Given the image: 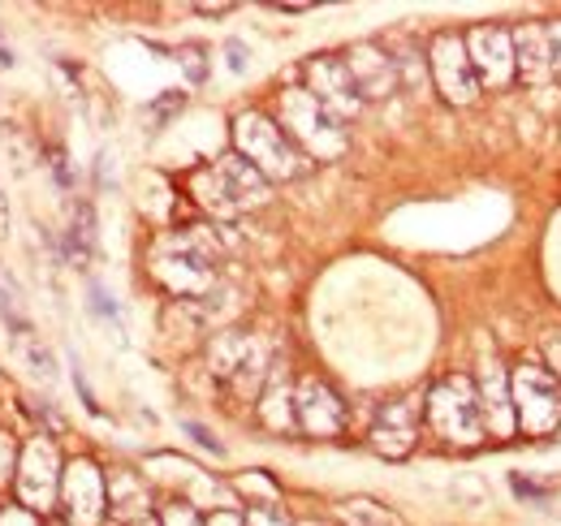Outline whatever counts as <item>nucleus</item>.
<instances>
[{
	"label": "nucleus",
	"mask_w": 561,
	"mask_h": 526,
	"mask_svg": "<svg viewBox=\"0 0 561 526\" xmlns=\"http://www.w3.org/2000/svg\"><path fill=\"white\" fill-rule=\"evenodd\" d=\"M191 191L208 211L233 216V211L260 207L268 198V178L242 156H220V160H211L208 169H199L191 178Z\"/></svg>",
	"instance_id": "f257e3e1"
},
{
	"label": "nucleus",
	"mask_w": 561,
	"mask_h": 526,
	"mask_svg": "<svg viewBox=\"0 0 561 526\" xmlns=\"http://www.w3.org/2000/svg\"><path fill=\"white\" fill-rule=\"evenodd\" d=\"M427 423L436 427L440 441L471 449L484 441V405H480V389L467 376H449L427 393Z\"/></svg>",
	"instance_id": "f03ea898"
},
{
	"label": "nucleus",
	"mask_w": 561,
	"mask_h": 526,
	"mask_svg": "<svg viewBox=\"0 0 561 526\" xmlns=\"http://www.w3.org/2000/svg\"><path fill=\"white\" fill-rule=\"evenodd\" d=\"M233 138H238V156L251 160L264 178L289 182V178H302L311 169V160L294 147V138L280 130L277 122H268L264 113H242L233 126Z\"/></svg>",
	"instance_id": "7ed1b4c3"
},
{
	"label": "nucleus",
	"mask_w": 561,
	"mask_h": 526,
	"mask_svg": "<svg viewBox=\"0 0 561 526\" xmlns=\"http://www.w3.org/2000/svg\"><path fill=\"white\" fill-rule=\"evenodd\" d=\"M510 397H514V419L523 423L527 436H553L561 427V385L553 367L518 363L510 376Z\"/></svg>",
	"instance_id": "20e7f679"
},
{
	"label": "nucleus",
	"mask_w": 561,
	"mask_h": 526,
	"mask_svg": "<svg viewBox=\"0 0 561 526\" xmlns=\"http://www.w3.org/2000/svg\"><path fill=\"white\" fill-rule=\"evenodd\" d=\"M211 263H216V251L204 242V233H178V238L160 242V247H156V255H151L156 276H160L173 294H182V298H191V294H204V289H208Z\"/></svg>",
	"instance_id": "39448f33"
},
{
	"label": "nucleus",
	"mask_w": 561,
	"mask_h": 526,
	"mask_svg": "<svg viewBox=\"0 0 561 526\" xmlns=\"http://www.w3.org/2000/svg\"><path fill=\"white\" fill-rule=\"evenodd\" d=\"M280 108H285V126H289V138L302 156H320V160H333L346 151V134H342V122L329 117L302 87L285 91L280 95Z\"/></svg>",
	"instance_id": "423d86ee"
},
{
	"label": "nucleus",
	"mask_w": 561,
	"mask_h": 526,
	"mask_svg": "<svg viewBox=\"0 0 561 526\" xmlns=\"http://www.w3.org/2000/svg\"><path fill=\"white\" fill-rule=\"evenodd\" d=\"M427 66H432V82L436 91L449 100V104H476L480 100V78L471 66V53H467V35H454V31H440L427 48Z\"/></svg>",
	"instance_id": "0eeeda50"
},
{
	"label": "nucleus",
	"mask_w": 561,
	"mask_h": 526,
	"mask_svg": "<svg viewBox=\"0 0 561 526\" xmlns=\"http://www.w3.org/2000/svg\"><path fill=\"white\" fill-rule=\"evenodd\" d=\"M302 91H307L329 117H337V122L354 117L358 104H363L351 69H346V61H337V57H316V61H307V87H302Z\"/></svg>",
	"instance_id": "6e6552de"
},
{
	"label": "nucleus",
	"mask_w": 561,
	"mask_h": 526,
	"mask_svg": "<svg viewBox=\"0 0 561 526\" xmlns=\"http://www.w3.org/2000/svg\"><path fill=\"white\" fill-rule=\"evenodd\" d=\"M467 53H471V66H476L480 87H505L510 78H518L510 26H492V22L489 26H476L467 35Z\"/></svg>",
	"instance_id": "1a4fd4ad"
},
{
	"label": "nucleus",
	"mask_w": 561,
	"mask_h": 526,
	"mask_svg": "<svg viewBox=\"0 0 561 526\" xmlns=\"http://www.w3.org/2000/svg\"><path fill=\"white\" fill-rule=\"evenodd\" d=\"M294 423L302 432H311V436H337L342 423H346V410H342V401H337V393L329 385L302 380L294 389Z\"/></svg>",
	"instance_id": "9d476101"
},
{
	"label": "nucleus",
	"mask_w": 561,
	"mask_h": 526,
	"mask_svg": "<svg viewBox=\"0 0 561 526\" xmlns=\"http://www.w3.org/2000/svg\"><path fill=\"white\" fill-rule=\"evenodd\" d=\"M66 518L70 526H100L104 518V479L91 461H70L66 470Z\"/></svg>",
	"instance_id": "9b49d317"
},
{
	"label": "nucleus",
	"mask_w": 561,
	"mask_h": 526,
	"mask_svg": "<svg viewBox=\"0 0 561 526\" xmlns=\"http://www.w3.org/2000/svg\"><path fill=\"white\" fill-rule=\"evenodd\" d=\"M53 492H57V454H53L48 441H31V445L22 449L18 496H22V505L44 510V505H53Z\"/></svg>",
	"instance_id": "f8f14e48"
},
{
	"label": "nucleus",
	"mask_w": 561,
	"mask_h": 526,
	"mask_svg": "<svg viewBox=\"0 0 561 526\" xmlns=\"http://www.w3.org/2000/svg\"><path fill=\"white\" fill-rule=\"evenodd\" d=\"M415 432H420V414L411 401H389L371 427V449L380 458H407L415 449Z\"/></svg>",
	"instance_id": "ddd939ff"
},
{
	"label": "nucleus",
	"mask_w": 561,
	"mask_h": 526,
	"mask_svg": "<svg viewBox=\"0 0 561 526\" xmlns=\"http://www.w3.org/2000/svg\"><path fill=\"white\" fill-rule=\"evenodd\" d=\"M514 35V66L523 82H545L553 73V44H549V22H523L510 31Z\"/></svg>",
	"instance_id": "4468645a"
},
{
	"label": "nucleus",
	"mask_w": 561,
	"mask_h": 526,
	"mask_svg": "<svg viewBox=\"0 0 561 526\" xmlns=\"http://www.w3.org/2000/svg\"><path fill=\"white\" fill-rule=\"evenodd\" d=\"M342 61H346V69H351L358 95L385 100V95L398 87V66H393V57H385V53H380V48H371V44H358V48H351Z\"/></svg>",
	"instance_id": "2eb2a0df"
},
{
	"label": "nucleus",
	"mask_w": 561,
	"mask_h": 526,
	"mask_svg": "<svg viewBox=\"0 0 561 526\" xmlns=\"http://www.w3.org/2000/svg\"><path fill=\"white\" fill-rule=\"evenodd\" d=\"M480 389V405H484V427H489L492 436H510L514 432V397H510V376L489 363L484 367V380L476 385Z\"/></svg>",
	"instance_id": "dca6fc26"
},
{
	"label": "nucleus",
	"mask_w": 561,
	"mask_h": 526,
	"mask_svg": "<svg viewBox=\"0 0 561 526\" xmlns=\"http://www.w3.org/2000/svg\"><path fill=\"white\" fill-rule=\"evenodd\" d=\"M9 341H13V350H18V358L39 376V380H53L57 376V367H53V354H48V345L39 341V332L31 329V324H22V329L9 332Z\"/></svg>",
	"instance_id": "f3484780"
},
{
	"label": "nucleus",
	"mask_w": 561,
	"mask_h": 526,
	"mask_svg": "<svg viewBox=\"0 0 561 526\" xmlns=\"http://www.w3.org/2000/svg\"><path fill=\"white\" fill-rule=\"evenodd\" d=\"M70 247H73V255H91V247H95V216H91V207H87V203H78V207H73Z\"/></svg>",
	"instance_id": "a211bd4d"
},
{
	"label": "nucleus",
	"mask_w": 561,
	"mask_h": 526,
	"mask_svg": "<svg viewBox=\"0 0 561 526\" xmlns=\"http://www.w3.org/2000/svg\"><path fill=\"white\" fill-rule=\"evenodd\" d=\"M0 316H4L9 332L26 324V316H22V302H18V285H9L4 276H0Z\"/></svg>",
	"instance_id": "6ab92c4d"
},
{
	"label": "nucleus",
	"mask_w": 561,
	"mask_h": 526,
	"mask_svg": "<svg viewBox=\"0 0 561 526\" xmlns=\"http://www.w3.org/2000/svg\"><path fill=\"white\" fill-rule=\"evenodd\" d=\"M178 61H182V69H186V78H191V82H204V78H208V53H204V48H195V44H191V48H182V57H178Z\"/></svg>",
	"instance_id": "aec40b11"
},
{
	"label": "nucleus",
	"mask_w": 561,
	"mask_h": 526,
	"mask_svg": "<svg viewBox=\"0 0 561 526\" xmlns=\"http://www.w3.org/2000/svg\"><path fill=\"white\" fill-rule=\"evenodd\" d=\"M160 526H208V523H199V514H195L191 505L173 501V505L164 510V518H160Z\"/></svg>",
	"instance_id": "412c9836"
},
{
	"label": "nucleus",
	"mask_w": 561,
	"mask_h": 526,
	"mask_svg": "<svg viewBox=\"0 0 561 526\" xmlns=\"http://www.w3.org/2000/svg\"><path fill=\"white\" fill-rule=\"evenodd\" d=\"M225 66L233 69V73H242V69H247V44L229 39V44H225Z\"/></svg>",
	"instance_id": "4be33fe9"
},
{
	"label": "nucleus",
	"mask_w": 561,
	"mask_h": 526,
	"mask_svg": "<svg viewBox=\"0 0 561 526\" xmlns=\"http://www.w3.org/2000/svg\"><path fill=\"white\" fill-rule=\"evenodd\" d=\"M251 526H289L285 518H280L277 505H260L255 514H251Z\"/></svg>",
	"instance_id": "5701e85b"
},
{
	"label": "nucleus",
	"mask_w": 561,
	"mask_h": 526,
	"mask_svg": "<svg viewBox=\"0 0 561 526\" xmlns=\"http://www.w3.org/2000/svg\"><path fill=\"white\" fill-rule=\"evenodd\" d=\"M91 311H100V316H108V320H117V307L108 302V294H104L100 285H91Z\"/></svg>",
	"instance_id": "b1692460"
},
{
	"label": "nucleus",
	"mask_w": 561,
	"mask_h": 526,
	"mask_svg": "<svg viewBox=\"0 0 561 526\" xmlns=\"http://www.w3.org/2000/svg\"><path fill=\"white\" fill-rule=\"evenodd\" d=\"M186 432H191V436H195V441H199L208 454H220V441H211L208 427H199V423H186Z\"/></svg>",
	"instance_id": "393cba45"
},
{
	"label": "nucleus",
	"mask_w": 561,
	"mask_h": 526,
	"mask_svg": "<svg viewBox=\"0 0 561 526\" xmlns=\"http://www.w3.org/2000/svg\"><path fill=\"white\" fill-rule=\"evenodd\" d=\"M0 526H39V523H35V514H31V510H9V514L0 518Z\"/></svg>",
	"instance_id": "a878e982"
},
{
	"label": "nucleus",
	"mask_w": 561,
	"mask_h": 526,
	"mask_svg": "<svg viewBox=\"0 0 561 526\" xmlns=\"http://www.w3.org/2000/svg\"><path fill=\"white\" fill-rule=\"evenodd\" d=\"M549 44H553V69H561V22H549Z\"/></svg>",
	"instance_id": "bb28decb"
},
{
	"label": "nucleus",
	"mask_w": 561,
	"mask_h": 526,
	"mask_svg": "<svg viewBox=\"0 0 561 526\" xmlns=\"http://www.w3.org/2000/svg\"><path fill=\"white\" fill-rule=\"evenodd\" d=\"M178 108H182V91L169 95V100H160V104H156V117H169V113H178Z\"/></svg>",
	"instance_id": "cd10ccee"
},
{
	"label": "nucleus",
	"mask_w": 561,
	"mask_h": 526,
	"mask_svg": "<svg viewBox=\"0 0 561 526\" xmlns=\"http://www.w3.org/2000/svg\"><path fill=\"white\" fill-rule=\"evenodd\" d=\"M208 526H247V523H242L238 514H211Z\"/></svg>",
	"instance_id": "c85d7f7f"
},
{
	"label": "nucleus",
	"mask_w": 561,
	"mask_h": 526,
	"mask_svg": "<svg viewBox=\"0 0 561 526\" xmlns=\"http://www.w3.org/2000/svg\"><path fill=\"white\" fill-rule=\"evenodd\" d=\"M233 4H199V13H208V18H220V13H229Z\"/></svg>",
	"instance_id": "c756f323"
},
{
	"label": "nucleus",
	"mask_w": 561,
	"mask_h": 526,
	"mask_svg": "<svg viewBox=\"0 0 561 526\" xmlns=\"http://www.w3.org/2000/svg\"><path fill=\"white\" fill-rule=\"evenodd\" d=\"M0 66H13V48L4 44V35H0Z\"/></svg>",
	"instance_id": "7c9ffc66"
},
{
	"label": "nucleus",
	"mask_w": 561,
	"mask_h": 526,
	"mask_svg": "<svg viewBox=\"0 0 561 526\" xmlns=\"http://www.w3.org/2000/svg\"><path fill=\"white\" fill-rule=\"evenodd\" d=\"M9 229V207H4V191H0V233Z\"/></svg>",
	"instance_id": "2f4dec72"
},
{
	"label": "nucleus",
	"mask_w": 561,
	"mask_h": 526,
	"mask_svg": "<svg viewBox=\"0 0 561 526\" xmlns=\"http://www.w3.org/2000/svg\"><path fill=\"white\" fill-rule=\"evenodd\" d=\"M142 526H160V518H142Z\"/></svg>",
	"instance_id": "473e14b6"
}]
</instances>
